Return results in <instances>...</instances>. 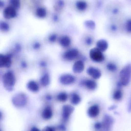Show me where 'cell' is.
Returning <instances> with one entry per match:
<instances>
[{
  "instance_id": "6da1fadb",
  "label": "cell",
  "mask_w": 131,
  "mask_h": 131,
  "mask_svg": "<svg viewBox=\"0 0 131 131\" xmlns=\"http://www.w3.org/2000/svg\"><path fill=\"white\" fill-rule=\"evenodd\" d=\"M123 5L118 2H113L107 5L105 8V12L108 17L115 19L120 17L123 12Z\"/></svg>"
},
{
  "instance_id": "7a4b0ae2",
  "label": "cell",
  "mask_w": 131,
  "mask_h": 131,
  "mask_svg": "<svg viewBox=\"0 0 131 131\" xmlns=\"http://www.w3.org/2000/svg\"><path fill=\"white\" fill-rule=\"evenodd\" d=\"M2 82L3 87L8 92H11L14 89L16 78L14 74L11 71L5 73L2 75Z\"/></svg>"
},
{
  "instance_id": "3957f363",
  "label": "cell",
  "mask_w": 131,
  "mask_h": 131,
  "mask_svg": "<svg viewBox=\"0 0 131 131\" xmlns=\"http://www.w3.org/2000/svg\"><path fill=\"white\" fill-rule=\"evenodd\" d=\"M11 101L15 107L22 108L27 105L28 102V97L27 94L24 92H18L13 95Z\"/></svg>"
},
{
  "instance_id": "277c9868",
  "label": "cell",
  "mask_w": 131,
  "mask_h": 131,
  "mask_svg": "<svg viewBox=\"0 0 131 131\" xmlns=\"http://www.w3.org/2000/svg\"><path fill=\"white\" fill-rule=\"evenodd\" d=\"M120 82L123 86H126L130 83L131 79V64L125 66L120 72Z\"/></svg>"
},
{
  "instance_id": "5b68a950",
  "label": "cell",
  "mask_w": 131,
  "mask_h": 131,
  "mask_svg": "<svg viewBox=\"0 0 131 131\" xmlns=\"http://www.w3.org/2000/svg\"><path fill=\"white\" fill-rule=\"evenodd\" d=\"M89 57L92 61L97 63H102L105 59L102 51L97 47L94 48L90 50Z\"/></svg>"
},
{
  "instance_id": "8992f818",
  "label": "cell",
  "mask_w": 131,
  "mask_h": 131,
  "mask_svg": "<svg viewBox=\"0 0 131 131\" xmlns=\"http://www.w3.org/2000/svg\"><path fill=\"white\" fill-rule=\"evenodd\" d=\"M34 13L35 17L38 18L43 19L47 17L48 11L47 8L40 3L36 5Z\"/></svg>"
},
{
  "instance_id": "52a82bcc",
  "label": "cell",
  "mask_w": 131,
  "mask_h": 131,
  "mask_svg": "<svg viewBox=\"0 0 131 131\" xmlns=\"http://www.w3.org/2000/svg\"><path fill=\"white\" fill-rule=\"evenodd\" d=\"M12 64V55L10 54L0 53V68H8Z\"/></svg>"
},
{
  "instance_id": "ba28073f",
  "label": "cell",
  "mask_w": 131,
  "mask_h": 131,
  "mask_svg": "<svg viewBox=\"0 0 131 131\" xmlns=\"http://www.w3.org/2000/svg\"><path fill=\"white\" fill-rule=\"evenodd\" d=\"M66 6V0H54L53 3V12L61 14L64 11Z\"/></svg>"
},
{
  "instance_id": "9c48e42d",
  "label": "cell",
  "mask_w": 131,
  "mask_h": 131,
  "mask_svg": "<svg viewBox=\"0 0 131 131\" xmlns=\"http://www.w3.org/2000/svg\"><path fill=\"white\" fill-rule=\"evenodd\" d=\"M74 6L75 10L78 12L84 13L88 9L89 4L86 0H76Z\"/></svg>"
},
{
  "instance_id": "30bf717a",
  "label": "cell",
  "mask_w": 131,
  "mask_h": 131,
  "mask_svg": "<svg viewBox=\"0 0 131 131\" xmlns=\"http://www.w3.org/2000/svg\"><path fill=\"white\" fill-rule=\"evenodd\" d=\"M79 51L76 48H72L66 51L63 54V58L67 61H72L78 58Z\"/></svg>"
},
{
  "instance_id": "8fae6325",
  "label": "cell",
  "mask_w": 131,
  "mask_h": 131,
  "mask_svg": "<svg viewBox=\"0 0 131 131\" xmlns=\"http://www.w3.org/2000/svg\"><path fill=\"white\" fill-rule=\"evenodd\" d=\"M76 78L72 75L65 74L60 76L59 81L60 83L63 85H69L74 84L75 82Z\"/></svg>"
},
{
  "instance_id": "7c38bea8",
  "label": "cell",
  "mask_w": 131,
  "mask_h": 131,
  "mask_svg": "<svg viewBox=\"0 0 131 131\" xmlns=\"http://www.w3.org/2000/svg\"><path fill=\"white\" fill-rule=\"evenodd\" d=\"M3 14L4 18L7 20L13 19L16 17L17 15V9L10 5L5 8Z\"/></svg>"
},
{
  "instance_id": "4fadbf2b",
  "label": "cell",
  "mask_w": 131,
  "mask_h": 131,
  "mask_svg": "<svg viewBox=\"0 0 131 131\" xmlns=\"http://www.w3.org/2000/svg\"><path fill=\"white\" fill-rule=\"evenodd\" d=\"M74 111V107L69 105H65L62 108V117L63 121L66 122L68 121Z\"/></svg>"
},
{
  "instance_id": "5bb4252c",
  "label": "cell",
  "mask_w": 131,
  "mask_h": 131,
  "mask_svg": "<svg viewBox=\"0 0 131 131\" xmlns=\"http://www.w3.org/2000/svg\"><path fill=\"white\" fill-rule=\"evenodd\" d=\"M81 86H84L87 89L91 91L95 90L97 88V83L94 80L92 79H85L80 82Z\"/></svg>"
},
{
  "instance_id": "9a60e30c",
  "label": "cell",
  "mask_w": 131,
  "mask_h": 131,
  "mask_svg": "<svg viewBox=\"0 0 131 131\" xmlns=\"http://www.w3.org/2000/svg\"><path fill=\"white\" fill-rule=\"evenodd\" d=\"M87 73L94 79H99L102 75L101 72L99 69L92 66L88 68Z\"/></svg>"
},
{
  "instance_id": "2e32d148",
  "label": "cell",
  "mask_w": 131,
  "mask_h": 131,
  "mask_svg": "<svg viewBox=\"0 0 131 131\" xmlns=\"http://www.w3.org/2000/svg\"><path fill=\"white\" fill-rule=\"evenodd\" d=\"M100 112V107L97 104H94L89 108L87 112L88 115L91 118H94L99 115Z\"/></svg>"
},
{
  "instance_id": "e0dca14e",
  "label": "cell",
  "mask_w": 131,
  "mask_h": 131,
  "mask_svg": "<svg viewBox=\"0 0 131 131\" xmlns=\"http://www.w3.org/2000/svg\"><path fill=\"white\" fill-rule=\"evenodd\" d=\"M85 65L83 61L79 60L76 61L72 66V71L75 74L82 73L84 69Z\"/></svg>"
},
{
  "instance_id": "ac0fdd59",
  "label": "cell",
  "mask_w": 131,
  "mask_h": 131,
  "mask_svg": "<svg viewBox=\"0 0 131 131\" xmlns=\"http://www.w3.org/2000/svg\"><path fill=\"white\" fill-rule=\"evenodd\" d=\"M27 88L28 91L33 93H37L40 90V86L38 83L34 80H31L28 82Z\"/></svg>"
},
{
  "instance_id": "d6986e66",
  "label": "cell",
  "mask_w": 131,
  "mask_h": 131,
  "mask_svg": "<svg viewBox=\"0 0 131 131\" xmlns=\"http://www.w3.org/2000/svg\"><path fill=\"white\" fill-rule=\"evenodd\" d=\"M53 112L51 107L49 106L45 107L41 114L42 118L45 120H49L53 117Z\"/></svg>"
},
{
  "instance_id": "ffe728a7",
  "label": "cell",
  "mask_w": 131,
  "mask_h": 131,
  "mask_svg": "<svg viewBox=\"0 0 131 131\" xmlns=\"http://www.w3.org/2000/svg\"><path fill=\"white\" fill-rule=\"evenodd\" d=\"M60 45L64 48H67L69 47L71 43V38L67 35L61 36L59 40Z\"/></svg>"
},
{
  "instance_id": "44dd1931",
  "label": "cell",
  "mask_w": 131,
  "mask_h": 131,
  "mask_svg": "<svg viewBox=\"0 0 131 131\" xmlns=\"http://www.w3.org/2000/svg\"><path fill=\"white\" fill-rule=\"evenodd\" d=\"M41 85L44 87L48 86L50 83V77L48 72H45L41 77L40 79Z\"/></svg>"
},
{
  "instance_id": "7402d4cb",
  "label": "cell",
  "mask_w": 131,
  "mask_h": 131,
  "mask_svg": "<svg viewBox=\"0 0 131 131\" xmlns=\"http://www.w3.org/2000/svg\"><path fill=\"white\" fill-rule=\"evenodd\" d=\"M108 44L107 41L104 39L99 40L96 43V47L102 52L107 50L108 48Z\"/></svg>"
},
{
  "instance_id": "603a6c76",
  "label": "cell",
  "mask_w": 131,
  "mask_h": 131,
  "mask_svg": "<svg viewBox=\"0 0 131 131\" xmlns=\"http://www.w3.org/2000/svg\"><path fill=\"white\" fill-rule=\"evenodd\" d=\"M81 101V96L75 92H73L71 95L70 101L71 103L74 105H77L80 104Z\"/></svg>"
},
{
  "instance_id": "cb8c5ba5",
  "label": "cell",
  "mask_w": 131,
  "mask_h": 131,
  "mask_svg": "<svg viewBox=\"0 0 131 131\" xmlns=\"http://www.w3.org/2000/svg\"><path fill=\"white\" fill-rule=\"evenodd\" d=\"M112 119L108 116H106L104 120V122L102 124V127L107 130H108L110 128L111 125L112 124Z\"/></svg>"
},
{
  "instance_id": "d4e9b609",
  "label": "cell",
  "mask_w": 131,
  "mask_h": 131,
  "mask_svg": "<svg viewBox=\"0 0 131 131\" xmlns=\"http://www.w3.org/2000/svg\"><path fill=\"white\" fill-rule=\"evenodd\" d=\"M10 30V26L8 23L4 21H0V31L6 33Z\"/></svg>"
},
{
  "instance_id": "484cf974",
  "label": "cell",
  "mask_w": 131,
  "mask_h": 131,
  "mask_svg": "<svg viewBox=\"0 0 131 131\" xmlns=\"http://www.w3.org/2000/svg\"><path fill=\"white\" fill-rule=\"evenodd\" d=\"M68 95L66 92H61L59 93L57 96V99L60 102H64L66 101L68 99Z\"/></svg>"
},
{
  "instance_id": "4316f807",
  "label": "cell",
  "mask_w": 131,
  "mask_h": 131,
  "mask_svg": "<svg viewBox=\"0 0 131 131\" xmlns=\"http://www.w3.org/2000/svg\"><path fill=\"white\" fill-rule=\"evenodd\" d=\"M84 25L86 28L89 30H93L95 28V23L91 20H87L84 22Z\"/></svg>"
},
{
  "instance_id": "83f0119b",
  "label": "cell",
  "mask_w": 131,
  "mask_h": 131,
  "mask_svg": "<svg viewBox=\"0 0 131 131\" xmlns=\"http://www.w3.org/2000/svg\"><path fill=\"white\" fill-rule=\"evenodd\" d=\"M122 97H123V94H122V92L119 89L116 90L113 94V99L115 101H120L121 100Z\"/></svg>"
},
{
  "instance_id": "f1b7e54d",
  "label": "cell",
  "mask_w": 131,
  "mask_h": 131,
  "mask_svg": "<svg viewBox=\"0 0 131 131\" xmlns=\"http://www.w3.org/2000/svg\"><path fill=\"white\" fill-rule=\"evenodd\" d=\"M60 15L53 12L51 15V20L55 23L60 22L61 20Z\"/></svg>"
},
{
  "instance_id": "f546056e",
  "label": "cell",
  "mask_w": 131,
  "mask_h": 131,
  "mask_svg": "<svg viewBox=\"0 0 131 131\" xmlns=\"http://www.w3.org/2000/svg\"><path fill=\"white\" fill-rule=\"evenodd\" d=\"M107 68L108 71L112 72H114L117 69V65L114 63H109L107 64Z\"/></svg>"
},
{
  "instance_id": "4dcf8cb0",
  "label": "cell",
  "mask_w": 131,
  "mask_h": 131,
  "mask_svg": "<svg viewBox=\"0 0 131 131\" xmlns=\"http://www.w3.org/2000/svg\"><path fill=\"white\" fill-rule=\"evenodd\" d=\"M10 6L15 8V9H18L20 6V0H10Z\"/></svg>"
},
{
  "instance_id": "1f68e13d",
  "label": "cell",
  "mask_w": 131,
  "mask_h": 131,
  "mask_svg": "<svg viewBox=\"0 0 131 131\" xmlns=\"http://www.w3.org/2000/svg\"><path fill=\"white\" fill-rule=\"evenodd\" d=\"M58 38V35L55 33H53L49 35L48 40L51 43H54L57 41Z\"/></svg>"
},
{
  "instance_id": "d6a6232c",
  "label": "cell",
  "mask_w": 131,
  "mask_h": 131,
  "mask_svg": "<svg viewBox=\"0 0 131 131\" xmlns=\"http://www.w3.org/2000/svg\"><path fill=\"white\" fill-rule=\"evenodd\" d=\"M125 29L128 32L131 33V18L128 19L125 23Z\"/></svg>"
},
{
  "instance_id": "836d02e7",
  "label": "cell",
  "mask_w": 131,
  "mask_h": 131,
  "mask_svg": "<svg viewBox=\"0 0 131 131\" xmlns=\"http://www.w3.org/2000/svg\"><path fill=\"white\" fill-rule=\"evenodd\" d=\"M93 39L91 36H88L85 40V43L86 45L91 46L93 43Z\"/></svg>"
},
{
  "instance_id": "e575fe53",
  "label": "cell",
  "mask_w": 131,
  "mask_h": 131,
  "mask_svg": "<svg viewBox=\"0 0 131 131\" xmlns=\"http://www.w3.org/2000/svg\"><path fill=\"white\" fill-rule=\"evenodd\" d=\"M41 47V44L38 41L35 42L33 45V48L35 50H38L40 49Z\"/></svg>"
},
{
  "instance_id": "d590c367",
  "label": "cell",
  "mask_w": 131,
  "mask_h": 131,
  "mask_svg": "<svg viewBox=\"0 0 131 131\" xmlns=\"http://www.w3.org/2000/svg\"><path fill=\"white\" fill-rule=\"evenodd\" d=\"M110 29L112 31H115L117 30V25L116 24H111L110 26Z\"/></svg>"
},
{
  "instance_id": "8d00e7d4",
  "label": "cell",
  "mask_w": 131,
  "mask_h": 131,
  "mask_svg": "<svg viewBox=\"0 0 131 131\" xmlns=\"http://www.w3.org/2000/svg\"><path fill=\"white\" fill-rule=\"evenodd\" d=\"M39 65L42 68H45L47 66V63L45 61L41 60L39 62Z\"/></svg>"
},
{
  "instance_id": "74e56055",
  "label": "cell",
  "mask_w": 131,
  "mask_h": 131,
  "mask_svg": "<svg viewBox=\"0 0 131 131\" xmlns=\"http://www.w3.org/2000/svg\"><path fill=\"white\" fill-rule=\"evenodd\" d=\"M43 131H55V129L53 127L51 126H47L45 127Z\"/></svg>"
},
{
  "instance_id": "f35d334b",
  "label": "cell",
  "mask_w": 131,
  "mask_h": 131,
  "mask_svg": "<svg viewBox=\"0 0 131 131\" xmlns=\"http://www.w3.org/2000/svg\"><path fill=\"white\" fill-rule=\"evenodd\" d=\"M102 127V124L99 122L95 123L94 125V127L96 130H99Z\"/></svg>"
},
{
  "instance_id": "ab89813d",
  "label": "cell",
  "mask_w": 131,
  "mask_h": 131,
  "mask_svg": "<svg viewBox=\"0 0 131 131\" xmlns=\"http://www.w3.org/2000/svg\"><path fill=\"white\" fill-rule=\"evenodd\" d=\"M21 66L22 68L24 69H26L27 68L28 65L27 63L25 61H23L21 62Z\"/></svg>"
},
{
  "instance_id": "60d3db41",
  "label": "cell",
  "mask_w": 131,
  "mask_h": 131,
  "mask_svg": "<svg viewBox=\"0 0 131 131\" xmlns=\"http://www.w3.org/2000/svg\"><path fill=\"white\" fill-rule=\"evenodd\" d=\"M45 98L47 101H51L52 99V96L50 94H48L45 96Z\"/></svg>"
},
{
  "instance_id": "b9f144b4",
  "label": "cell",
  "mask_w": 131,
  "mask_h": 131,
  "mask_svg": "<svg viewBox=\"0 0 131 131\" xmlns=\"http://www.w3.org/2000/svg\"><path fill=\"white\" fill-rule=\"evenodd\" d=\"M30 131H41L38 128L36 127H33L31 128L30 130Z\"/></svg>"
},
{
  "instance_id": "7bdbcfd3",
  "label": "cell",
  "mask_w": 131,
  "mask_h": 131,
  "mask_svg": "<svg viewBox=\"0 0 131 131\" xmlns=\"http://www.w3.org/2000/svg\"><path fill=\"white\" fill-rule=\"evenodd\" d=\"M4 117V114L1 111H0V121L3 120Z\"/></svg>"
},
{
  "instance_id": "ee69618b",
  "label": "cell",
  "mask_w": 131,
  "mask_h": 131,
  "mask_svg": "<svg viewBox=\"0 0 131 131\" xmlns=\"http://www.w3.org/2000/svg\"><path fill=\"white\" fill-rule=\"evenodd\" d=\"M128 110L129 112H131V98L129 102V105L128 106Z\"/></svg>"
},
{
  "instance_id": "f6af8a7d",
  "label": "cell",
  "mask_w": 131,
  "mask_h": 131,
  "mask_svg": "<svg viewBox=\"0 0 131 131\" xmlns=\"http://www.w3.org/2000/svg\"><path fill=\"white\" fill-rule=\"evenodd\" d=\"M3 5V3L0 0V7H2Z\"/></svg>"
},
{
  "instance_id": "bcb514c9",
  "label": "cell",
  "mask_w": 131,
  "mask_h": 131,
  "mask_svg": "<svg viewBox=\"0 0 131 131\" xmlns=\"http://www.w3.org/2000/svg\"><path fill=\"white\" fill-rule=\"evenodd\" d=\"M0 131H2V130L1 129V128H0Z\"/></svg>"
},
{
  "instance_id": "7dc6e473",
  "label": "cell",
  "mask_w": 131,
  "mask_h": 131,
  "mask_svg": "<svg viewBox=\"0 0 131 131\" xmlns=\"http://www.w3.org/2000/svg\"><path fill=\"white\" fill-rule=\"evenodd\" d=\"M0 77H1V73H0Z\"/></svg>"
},
{
  "instance_id": "c3c4849f",
  "label": "cell",
  "mask_w": 131,
  "mask_h": 131,
  "mask_svg": "<svg viewBox=\"0 0 131 131\" xmlns=\"http://www.w3.org/2000/svg\"><path fill=\"white\" fill-rule=\"evenodd\" d=\"M130 1H131V0H130Z\"/></svg>"
}]
</instances>
